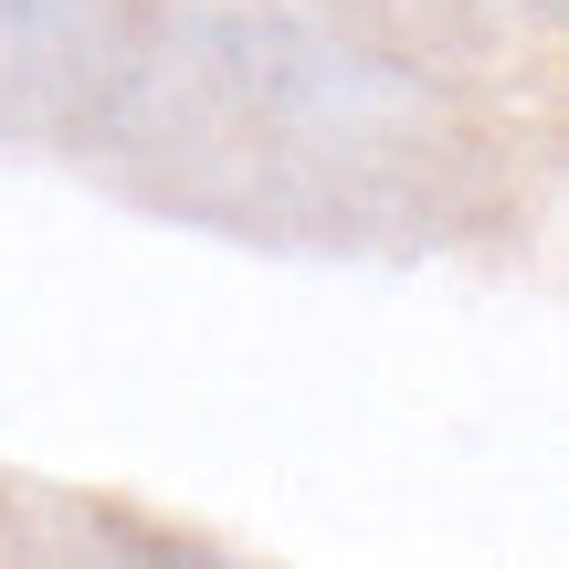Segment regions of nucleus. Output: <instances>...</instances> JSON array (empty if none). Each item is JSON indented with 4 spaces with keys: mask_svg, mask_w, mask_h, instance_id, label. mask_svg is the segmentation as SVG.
Here are the masks:
<instances>
[{
    "mask_svg": "<svg viewBox=\"0 0 569 569\" xmlns=\"http://www.w3.org/2000/svg\"><path fill=\"white\" fill-rule=\"evenodd\" d=\"M96 148L169 201L264 243H432L486 180V148L422 63L317 11L138 21Z\"/></svg>",
    "mask_w": 569,
    "mask_h": 569,
    "instance_id": "1",
    "label": "nucleus"
},
{
    "mask_svg": "<svg viewBox=\"0 0 569 569\" xmlns=\"http://www.w3.org/2000/svg\"><path fill=\"white\" fill-rule=\"evenodd\" d=\"M127 53V0H0V138H96Z\"/></svg>",
    "mask_w": 569,
    "mask_h": 569,
    "instance_id": "2",
    "label": "nucleus"
},
{
    "mask_svg": "<svg viewBox=\"0 0 569 569\" xmlns=\"http://www.w3.org/2000/svg\"><path fill=\"white\" fill-rule=\"evenodd\" d=\"M538 11H549V0H538Z\"/></svg>",
    "mask_w": 569,
    "mask_h": 569,
    "instance_id": "3",
    "label": "nucleus"
}]
</instances>
